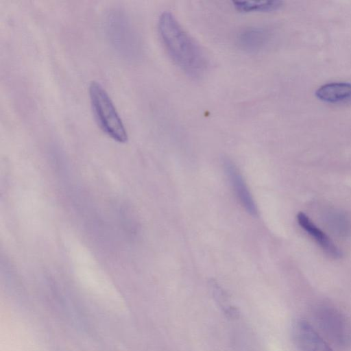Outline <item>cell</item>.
Wrapping results in <instances>:
<instances>
[{
  "instance_id": "obj_7",
  "label": "cell",
  "mask_w": 351,
  "mask_h": 351,
  "mask_svg": "<svg viewBox=\"0 0 351 351\" xmlns=\"http://www.w3.org/2000/svg\"><path fill=\"white\" fill-rule=\"evenodd\" d=\"M297 220L301 228L313 238L328 255L334 258L341 257L342 253L341 250L306 214L302 212L299 213L297 215Z\"/></svg>"
},
{
  "instance_id": "obj_11",
  "label": "cell",
  "mask_w": 351,
  "mask_h": 351,
  "mask_svg": "<svg viewBox=\"0 0 351 351\" xmlns=\"http://www.w3.org/2000/svg\"><path fill=\"white\" fill-rule=\"evenodd\" d=\"M211 287L213 297L226 315L232 319L237 318L239 316V312L235 306L231 304L226 293L216 283L212 285Z\"/></svg>"
},
{
  "instance_id": "obj_3",
  "label": "cell",
  "mask_w": 351,
  "mask_h": 351,
  "mask_svg": "<svg viewBox=\"0 0 351 351\" xmlns=\"http://www.w3.org/2000/svg\"><path fill=\"white\" fill-rule=\"evenodd\" d=\"M313 316L319 330L337 348L346 350L351 347V322L338 308L321 302L314 307Z\"/></svg>"
},
{
  "instance_id": "obj_2",
  "label": "cell",
  "mask_w": 351,
  "mask_h": 351,
  "mask_svg": "<svg viewBox=\"0 0 351 351\" xmlns=\"http://www.w3.org/2000/svg\"><path fill=\"white\" fill-rule=\"evenodd\" d=\"M88 94L92 110L99 128L119 143L128 141L125 125L112 99L102 85L96 81L90 83Z\"/></svg>"
},
{
  "instance_id": "obj_8",
  "label": "cell",
  "mask_w": 351,
  "mask_h": 351,
  "mask_svg": "<svg viewBox=\"0 0 351 351\" xmlns=\"http://www.w3.org/2000/svg\"><path fill=\"white\" fill-rule=\"evenodd\" d=\"M270 32L263 27H250L241 31L238 36L239 47L248 52L259 51L267 45Z\"/></svg>"
},
{
  "instance_id": "obj_5",
  "label": "cell",
  "mask_w": 351,
  "mask_h": 351,
  "mask_svg": "<svg viewBox=\"0 0 351 351\" xmlns=\"http://www.w3.org/2000/svg\"><path fill=\"white\" fill-rule=\"evenodd\" d=\"M223 169L228 178L236 197L245 210L252 216H257L258 210L254 199L234 162L229 158H223Z\"/></svg>"
},
{
  "instance_id": "obj_4",
  "label": "cell",
  "mask_w": 351,
  "mask_h": 351,
  "mask_svg": "<svg viewBox=\"0 0 351 351\" xmlns=\"http://www.w3.org/2000/svg\"><path fill=\"white\" fill-rule=\"evenodd\" d=\"M107 34L112 45L123 56L133 58L139 51L138 38L125 16L113 12L106 20Z\"/></svg>"
},
{
  "instance_id": "obj_10",
  "label": "cell",
  "mask_w": 351,
  "mask_h": 351,
  "mask_svg": "<svg viewBox=\"0 0 351 351\" xmlns=\"http://www.w3.org/2000/svg\"><path fill=\"white\" fill-rule=\"evenodd\" d=\"M234 8L242 12H267L280 9L283 2L278 0L268 1H235Z\"/></svg>"
},
{
  "instance_id": "obj_6",
  "label": "cell",
  "mask_w": 351,
  "mask_h": 351,
  "mask_svg": "<svg viewBox=\"0 0 351 351\" xmlns=\"http://www.w3.org/2000/svg\"><path fill=\"white\" fill-rule=\"evenodd\" d=\"M294 340L301 351H333L306 320H298L293 329Z\"/></svg>"
},
{
  "instance_id": "obj_1",
  "label": "cell",
  "mask_w": 351,
  "mask_h": 351,
  "mask_svg": "<svg viewBox=\"0 0 351 351\" xmlns=\"http://www.w3.org/2000/svg\"><path fill=\"white\" fill-rule=\"evenodd\" d=\"M158 30L162 43L173 62L187 75L199 78L207 69V60L199 45L185 31L174 15L164 12Z\"/></svg>"
},
{
  "instance_id": "obj_9",
  "label": "cell",
  "mask_w": 351,
  "mask_h": 351,
  "mask_svg": "<svg viewBox=\"0 0 351 351\" xmlns=\"http://www.w3.org/2000/svg\"><path fill=\"white\" fill-rule=\"evenodd\" d=\"M316 97L326 103L351 102V83L331 82L322 85L315 91Z\"/></svg>"
}]
</instances>
